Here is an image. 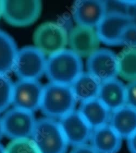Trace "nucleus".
Here are the masks:
<instances>
[{
	"label": "nucleus",
	"instance_id": "obj_1",
	"mask_svg": "<svg viewBox=\"0 0 136 153\" xmlns=\"http://www.w3.org/2000/svg\"><path fill=\"white\" fill-rule=\"evenodd\" d=\"M80 57L64 49L47 58L45 74L50 82L70 86L83 73Z\"/></svg>",
	"mask_w": 136,
	"mask_h": 153
},
{
	"label": "nucleus",
	"instance_id": "obj_2",
	"mask_svg": "<svg viewBox=\"0 0 136 153\" xmlns=\"http://www.w3.org/2000/svg\"><path fill=\"white\" fill-rule=\"evenodd\" d=\"M76 102L70 86L50 82L44 86L40 109L47 117L61 119L75 110Z\"/></svg>",
	"mask_w": 136,
	"mask_h": 153
},
{
	"label": "nucleus",
	"instance_id": "obj_3",
	"mask_svg": "<svg viewBox=\"0 0 136 153\" xmlns=\"http://www.w3.org/2000/svg\"><path fill=\"white\" fill-rule=\"evenodd\" d=\"M31 139L40 153H67V141L58 122L49 117L37 120Z\"/></svg>",
	"mask_w": 136,
	"mask_h": 153
},
{
	"label": "nucleus",
	"instance_id": "obj_4",
	"mask_svg": "<svg viewBox=\"0 0 136 153\" xmlns=\"http://www.w3.org/2000/svg\"><path fill=\"white\" fill-rule=\"evenodd\" d=\"M47 59L35 46L18 50L13 71L19 80H38L45 74Z\"/></svg>",
	"mask_w": 136,
	"mask_h": 153
},
{
	"label": "nucleus",
	"instance_id": "obj_5",
	"mask_svg": "<svg viewBox=\"0 0 136 153\" xmlns=\"http://www.w3.org/2000/svg\"><path fill=\"white\" fill-rule=\"evenodd\" d=\"M35 47L44 55H52L65 49L68 33L65 28L55 22L40 25L33 36Z\"/></svg>",
	"mask_w": 136,
	"mask_h": 153
},
{
	"label": "nucleus",
	"instance_id": "obj_6",
	"mask_svg": "<svg viewBox=\"0 0 136 153\" xmlns=\"http://www.w3.org/2000/svg\"><path fill=\"white\" fill-rule=\"evenodd\" d=\"M40 1H3L2 16L8 24L17 27L32 24L39 17Z\"/></svg>",
	"mask_w": 136,
	"mask_h": 153
},
{
	"label": "nucleus",
	"instance_id": "obj_7",
	"mask_svg": "<svg viewBox=\"0 0 136 153\" xmlns=\"http://www.w3.org/2000/svg\"><path fill=\"white\" fill-rule=\"evenodd\" d=\"M131 16L124 13L107 12L96 27L100 42L108 45H121V37L125 28L134 22Z\"/></svg>",
	"mask_w": 136,
	"mask_h": 153
},
{
	"label": "nucleus",
	"instance_id": "obj_8",
	"mask_svg": "<svg viewBox=\"0 0 136 153\" xmlns=\"http://www.w3.org/2000/svg\"><path fill=\"white\" fill-rule=\"evenodd\" d=\"M4 135L12 140L31 138L37 120L33 113L14 107L2 117Z\"/></svg>",
	"mask_w": 136,
	"mask_h": 153
},
{
	"label": "nucleus",
	"instance_id": "obj_9",
	"mask_svg": "<svg viewBox=\"0 0 136 153\" xmlns=\"http://www.w3.org/2000/svg\"><path fill=\"white\" fill-rule=\"evenodd\" d=\"M44 86L38 80H19L14 83L12 102L14 107L34 113L40 109Z\"/></svg>",
	"mask_w": 136,
	"mask_h": 153
},
{
	"label": "nucleus",
	"instance_id": "obj_10",
	"mask_svg": "<svg viewBox=\"0 0 136 153\" xmlns=\"http://www.w3.org/2000/svg\"><path fill=\"white\" fill-rule=\"evenodd\" d=\"M87 67L88 73L101 83L119 75L117 56L108 49H98L88 58Z\"/></svg>",
	"mask_w": 136,
	"mask_h": 153
},
{
	"label": "nucleus",
	"instance_id": "obj_11",
	"mask_svg": "<svg viewBox=\"0 0 136 153\" xmlns=\"http://www.w3.org/2000/svg\"><path fill=\"white\" fill-rule=\"evenodd\" d=\"M68 144L74 146L86 144L90 140L93 129L78 111H73L58 122Z\"/></svg>",
	"mask_w": 136,
	"mask_h": 153
},
{
	"label": "nucleus",
	"instance_id": "obj_12",
	"mask_svg": "<svg viewBox=\"0 0 136 153\" xmlns=\"http://www.w3.org/2000/svg\"><path fill=\"white\" fill-rule=\"evenodd\" d=\"M100 44L94 28L78 25L68 34L70 50L80 57H89L99 49Z\"/></svg>",
	"mask_w": 136,
	"mask_h": 153
},
{
	"label": "nucleus",
	"instance_id": "obj_13",
	"mask_svg": "<svg viewBox=\"0 0 136 153\" xmlns=\"http://www.w3.org/2000/svg\"><path fill=\"white\" fill-rule=\"evenodd\" d=\"M105 1L81 0L75 4L72 16L78 25L95 28L107 13Z\"/></svg>",
	"mask_w": 136,
	"mask_h": 153
},
{
	"label": "nucleus",
	"instance_id": "obj_14",
	"mask_svg": "<svg viewBox=\"0 0 136 153\" xmlns=\"http://www.w3.org/2000/svg\"><path fill=\"white\" fill-rule=\"evenodd\" d=\"M122 139L108 124L94 129L90 141L98 153H117L120 149Z\"/></svg>",
	"mask_w": 136,
	"mask_h": 153
},
{
	"label": "nucleus",
	"instance_id": "obj_15",
	"mask_svg": "<svg viewBox=\"0 0 136 153\" xmlns=\"http://www.w3.org/2000/svg\"><path fill=\"white\" fill-rule=\"evenodd\" d=\"M98 99L111 112L126 105L125 86L117 78L101 83Z\"/></svg>",
	"mask_w": 136,
	"mask_h": 153
},
{
	"label": "nucleus",
	"instance_id": "obj_16",
	"mask_svg": "<svg viewBox=\"0 0 136 153\" xmlns=\"http://www.w3.org/2000/svg\"><path fill=\"white\" fill-rule=\"evenodd\" d=\"M78 111L93 130L108 124L111 116V112L98 98L82 102Z\"/></svg>",
	"mask_w": 136,
	"mask_h": 153
},
{
	"label": "nucleus",
	"instance_id": "obj_17",
	"mask_svg": "<svg viewBox=\"0 0 136 153\" xmlns=\"http://www.w3.org/2000/svg\"><path fill=\"white\" fill-rule=\"evenodd\" d=\"M109 122L121 137L127 139L136 131V110L125 105L112 112Z\"/></svg>",
	"mask_w": 136,
	"mask_h": 153
},
{
	"label": "nucleus",
	"instance_id": "obj_18",
	"mask_svg": "<svg viewBox=\"0 0 136 153\" xmlns=\"http://www.w3.org/2000/svg\"><path fill=\"white\" fill-rule=\"evenodd\" d=\"M101 83L89 73H82L70 87L76 100L82 103L98 98Z\"/></svg>",
	"mask_w": 136,
	"mask_h": 153
},
{
	"label": "nucleus",
	"instance_id": "obj_19",
	"mask_svg": "<svg viewBox=\"0 0 136 153\" xmlns=\"http://www.w3.org/2000/svg\"><path fill=\"white\" fill-rule=\"evenodd\" d=\"M18 52L14 39L0 30V74L8 75L13 71Z\"/></svg>",
	"mask_w": 136,
	"mask_h": 153
},
{
	"label": "nucleus",
	"instance_id": "obj_20",
	"mask_svg": "<svg viewBox=\"0 0 136 153\" xmlns=\"http://www.w3.org/2000/svg\"><path fill=\"white\" fill-rule=\"evenodd\" d=\"M117 57L119 76L129 82L136 80V49L127 48Z\"/></svg>",
	"mask_w": 136,
	"mask_h": 153
},
{
	"label": "nucleus",
	"instance_id": "obj_21",
	"mask_svg": "<svg viewBox=\"0 0 136 153\" xmlns=\"http://www.w3.org/2000/svg\"><path fill=\"white\" fill-rule=\"evenodd\" d=\"M13 86L14 83L7 75L0 74V113L12 105Z\"/></svg>",
	"mask_w": 136,
	"mask_h": 153
},
{
	"label": "nucleus",
	"instance_id": "obj_22",
	"mask_svg": "<svg viewBox=\"0 0 136 153\" xmlns=\"http://www.w3.org/2000/svg\"><path fill=\"white\" fill-rule=\"evenodd\" d=\"M6 153H40L31 138L13 140L5 148Z\"/></svg>",
	"mask_w": 136,
	"mask_h": 153
},
{
	"label": "nucleus",
	"instance_id": "obj_23",
	"mask_svg": "<svg viewBox=\"0 0 136 153\" xmlns=\"http://www.w3.org/2000/svg\"><path fill=\"white\" fill-rule=\"evenodd\" d=\"M121 45L127 48L136 49V23L134 22L127 27L122 35Z\"/></svg>",
	"mask_w": 136,
	"mask_h": 153
},
{
	"label": "nucleus",
	"instance_id": "obj_24",
	"mask_svg": "<svg viewBox=\"0 0 136 153\" xmlns=\"http://www.w3.org/2000/svg\"><path fill=\"white\" fill-rule=\"evenodd\" d=\"M125 89L126 105L136 110V80L129 82Z\"/></svg>",
	"mask_w": 136,
	"mask_h": 153
},
{
	"label": "nucleus",
	"instance_id": "obj_25",
	"mask_svg": "<svg viewBox=\"0 0 136 153\" xmlns=\"http://www.w3.org/2000/svg\"><path fill=\"white\" fill-rule=\"evenodd\" d=\"M70 153H98L92 145L86 144L74 146Z\"/></svg>",
	"mask_w": 136,
	"mask_h": 153
},
{
	"label": "nucleus",
	"instance_id": "obj_26",
	"mask_svg": "<svg viewBox=\"0 0 136 153\" xmlns=\"http://www.w3.org/2000/svg\"><path fill=\"white\" fill-rule=\"evenodd\" d=\"M127 140L128 148L131 153H136V131Z\"/></svg>",
	"mask_w": 136,
	"mask_h": 153
},
{
	"label": "nucleus",
	"instance_id": "obj_27",
	"mask_svg": "<svg viewBox=\"0 0 136 153\" xmlns=\"http://www.w3.org/2000/svg\"><path fill=\"white\" fill-rule=\"evenodd\" d=\"M3 135H4V132H3L2 120V117H0V140L2 137Z\"/></svg>",
	"mask_w": 136,
	"mask_h": 153
},
{
	"label": "nucleus",
	"instance_id": "obj_28",
	"mask_svg": "<svg viewBox=\"0 0 136 153\" xmlns=\"http://www.w3.org/2000/svg\"><path fill=\"white\" fill-rule=\"evenodd\" d=\"M3 12V1H0V17L2 16Z\"/></svg>",
	"mask_w": 136,
	"mask_h": 153
},
{
	"label": "nucleus",
	"instance_id": "obj_29",
	"mask_svg": "<svg viewBox=\"0 0 136 153\" xmlns=\"http://www.w3.org/2000/svg\"><path fill=\"white\" fill-rule=\"evenodd\" d=\"M0 153H6L5 148L1 144H0Z\"/></svg>",
	"mask_w": 136,
	"mask_h": 153
}]
</instances>
